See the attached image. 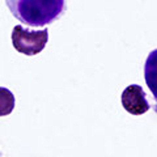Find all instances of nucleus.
I'll use <instances>...</instances> for the list:
<instances>
[{"mask_svg": "<svg viewBox=\"0 0 157 157\" xmlns=\"http://www.w3.org/2000/svg\"><path fill=\"white\" fill-rule=\"evenodd\" d=\"M14 109V96L7 88L0 86V117L9 115Z\"/></svg>", "mask_w": 157, "mask_h": 157, "instance_id": "20e7f679", "label": "nucleus"}, {"mask_svg": "<svg viewBox=\"0 0 157 157\" xmlns=\"http://www.w3.org/2000/svg\"><path fill=\"white\" fill-rule=\"evenodd\" d=\"M6 4L18 21L32 28L54 22L66 9V0H6Z\"/></svg>", "mask_w": 157, "mask_h": 157, "instance_id": "f257e3e1", "label": "nucleus"}, {"mask_svg": "<svg viewBox=\"0 0 157 157\" xmlns=\"http://www.w3.org/2000/svg\"><path fill=\"white\" fill-rule=\"evenodd\" d=\"M48 41L47 29L30 30L22 25H16L12 30V45L20 54L33 56L45 48Z\"/></svg>", "mask_w": 157, "mask_h": 157, "instance_id": "f03ea898", "label": "nucleus"}, {"mask_svg": "<svg viewBox=\"0 0 157 157\" xmlns=\"http://www.w3.org/2000/svg\"><path fill=\"white\" fill-rule=\"evenodd\" d=\"M122 105L124 110L132 115H141L149 110V104L145 98V93L140 85H130L122 93Z\"/></svg>", "mask_w": 157, "mask_h": 157, "instance_id": "7ed1b4c3", "label": "nucleus"}]
</instances>
